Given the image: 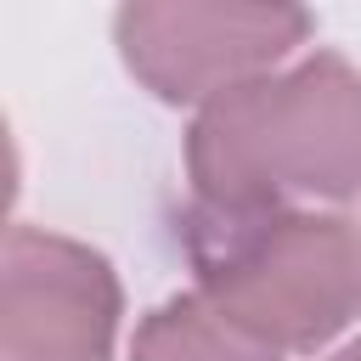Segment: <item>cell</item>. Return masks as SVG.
Here are the masks:
<instances>
[{
  "instance_id": "cell-5",
  "label": "cell",
  "mask_w": 361,
  "mask_h": 361,
  "mask_svg": "<svg viewBox=\"0 0 361 361\" xmlns=\"http://www.w3.org/2000/svg\"><path fill=\"white\" fill-rule=\"evenodd\" d=\"M130 361H282V350H271L265 338L237 327L226 310H214L192 288L135 322Z\"/></svg>"
},
{
  "instance_id": "cell-3",
  "label": "cell",
  "mask_w": 361,
  "mask_h": 361,
  "mask_svg": "<svg viewBox=\"0 0 361 361\" xmlns=\"http://www.w3.org/2000/svg\"><path fill=\"white\" fill-rule=\"evenodd\" d=\"M305 6H197L141 0L118 6L113 39L124 68L169 107H209L214 96L276 73L310 39Z\"/></svg>"
},
{
  "instance_id": "cell-4",
  "label": "cell",
  "mask_w": 361,
  "mask_h": 361,
  "mask_svg": "<svg viewBox=\"0 0 361 361\" xmlns=\"http://www.w3.org/2000/svg\"><path fill=\"white\" fill-rule=\"evenodd\" d=\"M124 288L113 265L45 226L6 231L0 350L6 361H107L118 344Z\"/></svg>"
},
{
  "instance_id": "cell-2",
  "label": "cell",
  "mask_w": 361,
  "mask_h": 361,
  "mask_svg": "<svg viewBox=\"0 0 361 361\" xmlns=\"http://www.w3.org/2000/svg\"><path fill=\"white\" fill-rule=\"evenodd\" d=\"M180 243L197 293L282 355H316L361 316V231L344 214H209L192 203Z\"/></svg>"
},
{
  "instance_id": "cell-6",
  "label": "cell",
  "mask_w": 361,
  "mask_h": 361,
  "mask_svg": "<svg viewBox=\"0 0 361 361\" xmlns=\"http://www.w3.org/2000/svg\"><path fill=\"white\" fill-rule=\"evenodd\" d=\"M327 361H361V338H350V344H344V350H333Z\"/></svg>"
},
{
  "instance_id": "cell-1",
  "label": "cell",
  "mask_w": 361,
  "mask_h": 361,
  "mask_svg": "<svg viewBox=\"0 0 361 361\" xmlns=\"http://www.w3.org/2000/svg\"><path fill=\"white\" fill-rule=\"evenodd\" d=\"M192 197L209 214L350 203L361 192V73L338 51L248 79L186 124Z\"/></svg>"
}]
</instances>
